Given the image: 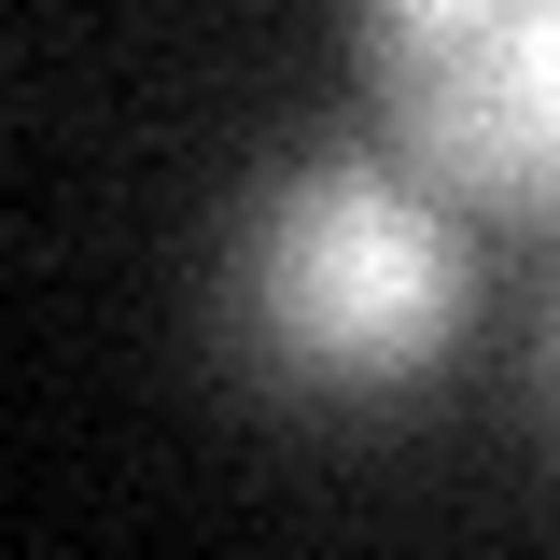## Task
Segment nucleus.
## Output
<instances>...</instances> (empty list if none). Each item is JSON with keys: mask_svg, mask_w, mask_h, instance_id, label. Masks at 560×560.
Wrapping results in <instances>:
<instances>
[{"mask_svg": "<svg viewBox=\"0 0 560 560\" xmlns=\"http://www.w3.org/2000/svg\"><path fill=\"white\" fill-rule=\"evenodd\" d=\"M224 337L323 407L420 393L477 337V210L420 183L393 140L294 154L224 238Z\"/></svg>", "mask_w": 560, "mask_h": 560, "instance_id": "1", "label": "nucleus"}, {"mask_svg": "<svg viewBox=\"0 0 560 560\" xmlns=\"http://www.w3.org/2000/svg\"><path fill=\"white\" fill-rule=\"evenodd\" d=\"M378 140L477 224H560V0H350Z\"/></svg>", "mask_w": 560, "mask_h": 560, "instance_id": "2", "label": "nucleus"}, {"mask_svg": "<svg viewBox=\"0 0 560 560\" xmlns=\"http://www.w3.org/2000/svg\"><path fill=\"white\" fill-rule=\"evenodd\" d=\"M547 393H560V337H547Z\"/></svg>", "mask_w": 560, "mask_h": 560, "instance_id": "3", "label": "nucleus"}]
</instances>
